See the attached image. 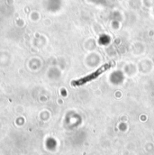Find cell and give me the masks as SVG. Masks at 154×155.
Here are the masks:
<instances>
[{
  "label": "cell",
  "mask_w": 154,
  "mask_h": 155,
  "mask_svg": "<svg viewBox=\"0 0 154 155\" xmlns=\"http://www.w3.org/2000/svg\"><path fill=\"white\" fill-rule=\"evenodd\" d=\"M113 66H114V62L106 63L105 65L101 66L99 69H97V71H95L94 72H92L90 75H87V76H86V77L81 78L77 79V80H73V81L71 82V85H72L73 87L82 86V85H84V84H86V83H87V82H89V81L94 80L95 78H97V77H99L103 72L108 71V70H109L110 68H112Z\"/></svg>",
  "instance_id": "6da1fadb"
}]
</instances>
